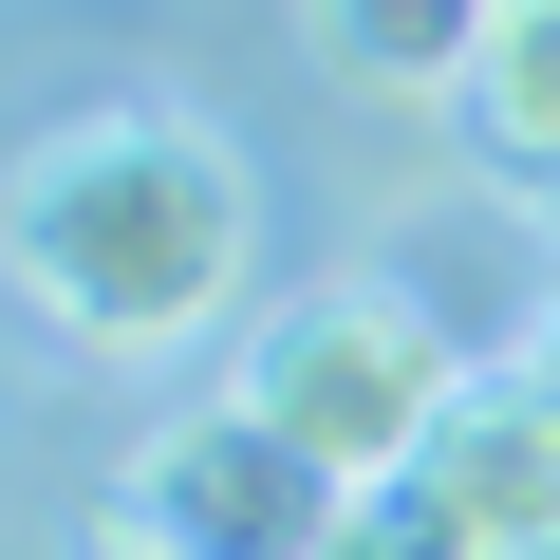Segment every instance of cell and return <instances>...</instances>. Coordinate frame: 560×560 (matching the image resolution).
<instances>
[{
  "label": "cell",
  "instance_id": "52a82bcc",
  "mask_svg": "<svg viewBox=\"0 0 560 560\" xmlns=\"http://www.w3.org/2000/svg\"><path fill=\"white\" fill-rule=\"evenodd\" d=\"M318 560H467V541H448V523H430V504H355V523H337V541H318Z\"/></svg>",
  "mask_w": 560,
  "mask_h": 560
},
{
  "label": "cell",
  "instance_id": "277c9868",
  "mask_svg": "<svg viewBox=\"0 0 560 560\" xmlns=\"http://www.w3.org/2000/svg\"><path fill=\"white\" fill-rule=\"evenodd\" d=\"M393 504H430L467 560H560V374L541 355H486Z\"/></svg>",
  "mask_w": 560,
  "mask_h": 560
},
{
  "label": "cell",
  "instance_id": "7a4b0ae2",
  "mask_svg": "<svg viewBox=\"0 0 560 560\" xmlns=\"http://www.w3.org/2000/svg\"><path fill=\"white\" fill-rule=\"evenodd\" d=\"M224 393L300 448V467H337L355 504H393V486L430 467L467 355H448V318L411 300V280H300V300L243 318V374H224Z\"/></svg>",
  "mask_w": 560,
  "mask_h": 560
},
{
  "label": "cell",
  "instance_id": "8992f818",
  "mask_svg": "<svg viewBox=\"0 0 560 560\" xmlns=\"http://www.w3.org/2000/svg\"><path fill=\"white\" fill-rule=\"evenodd\" d=\"M448 113H467V150H504V168H560V0H504Z\"/></svg>",
  "mask_w": 560,
  "mask_h": 560
},
{
  "label": "cell",
  "instance_id": "ba28073f",
  "mask_svg": "<svg viewBox=\"0 0 560 560\" xmlns=\"http://www.w3.org/2000/svg\"><path fill=\"white\" fill-rule=\"evenodd\" d=\"M75 560H206V541H168V523H131V504H94V541Z\"/></svg>",
  "mask_w": 560,
  "mask_h": 560
},
{
  "label": "cell",
  "instance_id": "6da1fadb",
  "mask_svg": "<svg viewBox=\"0 0 560 560\" xmlns=\"http://www.w3.org/2000/svg\"><path fill=\"white\" fill-rule=\"evenodd\" d=\"M261 187L206 113H75L20 150V300L75 355H187L243 318Z\"/></svg>",
  "mask_w": 560,
  "mask_h": 560
},
{
  "label": "cell",
  "instance_id": "5b68a950",
  "mask_svg": "<svg viewBox=\"0 0 560 560\" xmlns=\"http://www.w3.org/2000/svg\"><path fill=\"white\" fill-rule=\"evenodd\" d=\"M300 20H318V57L355 94H467V57H486L504 0H300Z\"/></svg>",
  "mask_w": 560,
  "mask_h": 560
},
{
  "label": "cell",
  "instance_id": "3957f363",
  "mask_svg": "<svg viewBox=\"0 0 560 560\" xmlns=\"http://www.w3.org/2000/svg\"><path fill=\"white\" fill-rule=\"evenodd\" d=\"M113 504H131V523H168V541H206V560H318V541L355 523V486H337V467H300L243 393L168 411V430L113 467Z\"/></svg>",
  "mask_w": 560,
  "mask_h": 560
}]
</instances>
